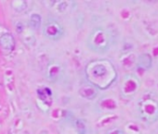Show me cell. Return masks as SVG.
Masks as SVG:
<instances>
[{
  "label": "cell",
  "mask_w": 158,
  "mask_h": 134,
  "mask_svg": "<svg viewBox=\"0 0 158 134\" xmlns=\"http://www.w3.org/2000/svg\"><path fill=\"white\" fill-rule=\"evenodd\" d=\"M43 34L49 39L59 40L60 38L63 37L64 34V29L58 20L54 19V18H49L44 24Z\"/></svg>",
  "instance_id": "cell-1"
},
{
  "label": "cell",
  "mask_w": 158,
  "mask_h": 134,
  "mask_svg": "<svg viewBox=\"0 0 158 134\" xmlns=\"http://www.w3.org/2000/svg\"><path fill=\"white\" fill-rule=\"evenodd\" d=\"M105 134H123L122 131H120V129H110L109 131H107Z\"/></svg>",
  "instance_id": "cell-3"
},
{
  "label": "cell",
  "mask_w": 158,
  "mask_h": 134,
  "mask_svg": "<svg viewBox=\"0 0 158 134\" xmlns=\"http://www.w3.org/2000/svg\"><path fill=\"white\" fill-rule=\"evenodd\" d=\"M0 46L3 48H7V50H11L14 48V38L12 37V35L10 34H6L2 35V37L0 38Z\"/></svg>",
  "instance_id": "cell-2"
}]
</instances>
